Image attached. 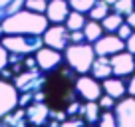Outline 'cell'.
<instances>
[{"mask_svg": "<svg viewBox=\"0 0 135 127\" xmlns=\"http://www.w3.org/2000/svg\"><path fill=\"white\" fill-rule=\"evenodd\" d=\"M2 121L8 127H30L28 115H26V107H20V105H18L16 109H12L10 113H6L4 117H2Z\"/></svg>", "mask_w": 135, "mask_h": 127, "instance_id": "obj_17", "label": "cell"}, {"mask_svg": "<svg viewBox=\"0 0 135 127\" xmlns=\"http://www.w3.org/2000/svg\"><path fill=\"white\" fill-rule=\"evenodd\" d=\"M32 101H34V93H20V97H18V105L20 107H28Z\"/></svg>", "mask_w": 135, "mask_h": 127, "instance_id": "obj_32", "label": "cell"}, {"mask_svg": "<svg viewBox=\"0 0 135 127\" xmlns=\"http://www.w3.org/2000/svg\"><path fill=\"white\" fill-rule=\"evenodd\" d=\"M84 127H97V125H84Z\"/></svg>", "mask_w": 135, "mask_h": 127, "instance_id": "obj_41", "label": "cell"}, {"mask_svg": "<svg viewBox=\"0 0 135 127\" xmlns=\"http://www.w3.org/2000/svg\"><path fill=\"white\" fill-rule=\"evenodd\" d=\"M123 22H125V16H121V14H117V12L111 10V12L101 20V26H103V30H105V34H115Z\"/></svg>", "mask_w": 135, "mask_h": 127, "instance_id": "obj_21", "label": "cell"}, {"mask_svg": "<svg viewBox=\"0 0 135 127\" xmlns=\"http://www.w3.org/2000/svg\"><path fill=\"white\" fill-rule=\"evenodd\" d=\"M101 85H103V93L111 95V97L117 99V101L127 95V81L123 80V77L111 76V77H107V80L101 81Z\"/></svg>", "mask_w": 135, "mask_h": 127, "instance_id": "obj_15", "label": "cell"}, {"mask_svg": "<svg viewBox=\"0 0 135 127\" xmlns=\"http://www.w3.org/2000/svg\"><path fill=\"white\" fill-rule=\"evenodd\" d=\"M46 74L42 70H24L22 74L14 76L12 84L16 85L18 93H36L42 89Z\"/></svg>", "mask_w": 135, "mask_h": 127, "instance_id": "obj_5", "label": "cell"}, {"mask_svg": "<svg viewBox=\"0 0 135 127\" xmlns=\"http://www.w3.org/2000/svg\"><path fill=\"white\" fill-rule=\"evenodd\" d=\"M2 36H4V32H2V24H0V38H2Z\"/></svg>", "mask_w": 135, "mask_h": 127, "instance_id": "obj_39", "label": "cell"}, {"mask_svg": "<svg viewBox=\"0 0 135 127\" xmlns=\"http://www.w3.org/2000/svg\"><path fill=\"white\" fill-rule=\"evenodd\" d=\"M105 2H107V4H109V6H113L115 2H117V0H105Z\"/></svg>", "mask_w": 135, "mask_h": 127, "instance_id": "obj_38", "label": "cell"}, {"mask_svg": "<svg viewBox=\"0 0 135 127\" xmlns=\"http://www.w3.org/2000/svg\"><path fill=\"white\" fill-rule=\"evenodd\" d=\"M24 2L26 0H0V24L8 16H12L18 10L24 8Z\"/></svg>", "mask_w": 135, "mask_h": 127, "instance_id": "obj_20", "label": "cell"}, {"mask_svg": "<svg viewBox=\"0 0 135 127\" xmlns=\"http://www.w3.org/2000/svg\"><path fill=\"white\" fill-rule=\"evenodd\" d=\"M95 2H97V0H70V6H72V10H78V12L88 14Z\"/></svg>", "mask_w": 135, "mask_h": 127, "instance_id": "obj_26", "label": "cell"}, {"mask_svg": "<svg viewBox=\"0 0 135 127\" xmlns=\"http://www.w3.org/2000/svg\"><path fill=\"white\" fill-rule=\"evenodd\" d=\"M111 10L127 18V16H129V14L135 10V0H117V2L111 6Z\"/></svg>", "mask_w": 135, "mask_h": 127, "instance_id": "obj_24", "label": "cell"}, {"mask_svg": "<svg viewBox=\"0 0 135 127\" xmlns=\"http://www.w3.org/2000/svg\"><path fill=\"white\" fill-rule=\"evenodd\" d=\"M0 42L10 54H20V56H32L44 46L42 36H32V34H12V36H2Z\"/></svg>", "mask_w": 135, "mask_h": 127, "instance_id": "obj_4", "label": "cell"}, {"mask_svg": "<svg viewBox=\"0 0 135 127\" xmlns=\"http://www.w3.org/2000/svg\"><path fill=\"white\" fill-rule=\"evenodd\" d=\"M97 103H99V107L103 111H113L115 105H117V99H113L111 95H107V93H103L99 99H97Z\"/></svg>", "mask_w": 135, "mask_h": 127, "instance_id": "obj_28", "label": "cell"}, {"mask_svg": "<svg viewBox=\"0 0 135 127\" xmlns=\"http://www.w3.org/2000/svg\"><path fill=\"white\" fill-rule=\"evenodd\" d=\"M84 34H85V42L95 44L101 36L105 34V30H103V26H101V22L89 20L88 18V22H85V26H84Z\"/></svg>", "mask_w": 135, "mask_h": 127, "instance_id": "obj_19", "label": "cell"}, {"mask_svg": "<svg viewBox=\"0 0 135 127\" xmlns=\"http://www.w3.org/2000/svg\"><path fill=\"white\" fill-rule=\"evenodd\" d=\"M48 2H50V0H48Z\"/></svg>", "mask_w": 135, "mask_h": 127, "instance_id": "obj_42", "label": "cell"}, {"mask_svg": "<svg viewBox=\"0 0 135 127\" xmlns=\"http://www.w3.org/2000/svg\"><path fill=\"white\" fill-rule=\"evenodd\" d=\"M78 95L84 101H97L103 95V85L99 80L91 76V74H81L78 76Z\"/></svg>", "mask_w": 135, "mask_h": 127, "instance_id": "obj_6", "label": "cell"}, {"mask_svg": "<svg viewBox=\"0 0 135 127\" xmlns=\"http://www.w3.org/2000/svg\"><path fill=\"white\" fill-rule=\"evenodd\" d=\"M113 111H115L119 127H135V97L133 95H125L123 99H119Z\"/></svg>", "mask_w": 135, "mask_h": 127, "instance_id": "obj_13", "label": "cell"}, {"mask_svg": "<svg viewBox=\"0 0 135 127\" xmlns=\"http://www.w3.org/2000/svg\"><path fill=\"white\" fill-rule=\"evenodd\" d=\"M127 50H129L131 54H135V32L131 34V38L127 40Z\"/></svg>", "mask_w": 135, "mask_h": 127, "instance_id": "obj_35", "label": "cell"}, {"mask_svg": "<svg viewBox=\"0 0 135 127\" xmlns=\"http://www.w3.org/2000/svg\"><path fill=\"white\" fill-rule=\"evenodd\" d=\"M85 22H88V14L78 12V10H72L64 24H66V28L70 30V32H78V30H84Z\"/></svg>", "mask_w": 135, "mask_h": 127, "instance_id": "obj_22", "label": "cell"}, {"mask_svg": "<svg viewBox=\"0 0 135 127\" xmlns=\"http://www.w3.org/2000/svg\"><path fill=\"white\" fill-rule=\"evenodd\" d=\"M133 32H135V28H133V26H131L129 22L125 20V22H123L121 26H119V30L115 32V34H117V36H119L121 40H125V42H127V40L131 38V34H133Z\"/></svg>", "mask_w": 135, "mask_h": 127, "instance_id": "obj_30", "label": "cell"}, {"mask_svg": "<svg viewBox=\"0 0 135 127\" xmlns=\"http://www.w3.org/2000/svg\"><path fill=\"white\" fill-rule=\"evenodd\" d=\"M109 12H111V6L107 4L105 0H97L95 4L91 6V10L88 12V18H89V20H97V22H101Z\"/></svg>", "mask_w": 135, "mask_h": 127, "instance_id": "obj_23", "label": "cell"}, {"mask_svg": "<svg viewBox=\"0 0 135 127\" xmlns=\"http://www.w3.org/2000/svg\"><path fill=\"white\" fill-rule=\"evenodd\" d=\"M34 56H36L38 68L42 70L44 74H48V72H52V70L60 68V66L66 62V60H64V52L54 50V48H50V46H42Z\"/></svg>", "mask_w": 135, "mask_h": 127, "instance_id": "obj_9", "label": "cell"}, {"mask_svg": "<svg viewBox=\"0 0 135 127\" xmlns=\"http://www.w3.org/2000/svg\"><path fill=\"white\" fill-rule=\"evenodd\" d=\"M46 127H60V123H58V121H52L50 125H46Z\"/></svg>", "mask_w": 135, "mask_h": 127, "instance_id": "obj_37", "label": "cell"}, {"mask_svg": "<svg viewBox=\"0 0 135 127\" xmlns=\"http://www.w3.org/2000/svg\"><path fill=\"white\" fill-rule=\"evenodd\" d=\"M88 125L85 123V119L81 117V115H74V117H66L62 123H60V127H84Z\"/></svg>", "mask_w": 135, "mask_h": 127, "instance_id": "obj_29", "label": "cell"}, {"mask_svg": "<svg viewBox=\"0 0 135 127\" xmlns=\"http://www.w3.org/2000/svg\"><path fill=\"white\" fill-rule=\"evenodd\" d=\"M125 20H127V22H129V24H131V26H133V28H135V10H133V12H131L129 16L125 18Z\"/></svg>", "mask_w": 135, "mask_h": 127, "instance_id": "obj_36", "label": "cell"}, {"mask_svg": "<svg viewBox=\"0 0 135 127\" xmlns=\"http://www.w3.org/2000/svg\"><path fill=\"white\" fill-rule=\"evenodd\" d=\"M0 127H8V125H6V123H4V121H0Z\"/></svg>", "mask_w": 135, "mask_h": 127, "instance_id": "obj_40", "label": "cell"}, {"mask_svg": "<svg viewBox=\"0 0 135 127\" xmlns=\"http://www.w3.org/2000/svg\"><path fill=\"white\" fill-rule=\"evenodd\" d=\"M93 48H95L97 56H107V58H111V56L127 50V42L121 40L117 34H103L95 44H93Z\"/></svg>", "mask_w": 135, "mask_h": 127, "instance_id": "obj_10", "label": "cell"}, {"mask_svg": "<svg viewBox=\"0 0 135 127\" xmlns=\"http://www.w3.org/2000/svg\"><path fill=\"white\" fill-rule=\"evenodd\" d=\"M111 68H113V76L117 77H129L131 74H135V54H131L129 50H123L119 54L111 56Z\"/></svg>", "mask_w": 135, "mask_h": 127, "instance_id": "obj_12", "label": "cell"}, {"mask_svg": "<svg viewBox=\"0 0 135 127\" xmlns=\"http://www.w3.org/2000/svg\"><path fill=\"white\" fill-rule=\"evenodd\" d=\"M42 38H44V46H50V48L60 50V52H64L72 44L70 30L66 28V24H50L48 30L42 34Z\"/></svg>", "mask_w": 135, "mask_h": 127, "instance_id": "obj_7", "label": "cell"}, {"mask_svg": "<svg viewBox=\"0 0 135 127\" xmlns=\"http://www.w3.org/2000/svg\"><path fill=\"white\" fill-rule=\"evenodd\" d=\"M48 26H50V20L46 18V14L22 8L2 22V32H4V36H12V34L42 36L48 30Z\"/></svg>", "mask_w": 135, "mask_h": 127, "instance_id": "obj_2", "label": "cell"}, {"mask_svg": "<svg viewBox=\"0 0 135 127\" xmlns=\"http://www.w3.org/2000/svg\"><path fill=\"white\" fill-rule=\"evenodd\" d=\"M97 127H119L115 111H101V117L97 121Z\"/></svg>", "mask_w": 135, "mask_h": 127, "instance_id": "obj_25", "label": "cell"}, {"mask_svg": "<svg viewBox=\"0 0 135 127\" xmlns=\"http://www.w3.org/2000/svg\"><path fill=\"white\" fill-rule=\"evenodd\" d=\"M8 60H10V52L4 48V44L0 42V74L8 68Z\"/></svg>", "mask_w": 135, "mask_h": 127, "instance_id": "obj_31", "label": "cell"}, {"mask_svg": "<svg viewBox=\"0 0 135 127\" xmlns=\"http://www.w3.org/2000/svg\"><path fill=\"white\" fill-rule=\"evenodd\" d=\"M70 12H72L70 0H50L46 8V18L50 20V24H64Z\"/></svg>", "mask_w": 135, "mask_h": 127, "instance_id": "obj_14", "label": "cell"}, {"mask_svg": "<svg viewBox=\"0 0 135 127\" xmlns=\"http://www.w3.org/2000/svg\"><path fill=\"white\" fill-rule=\"evenodd\" d=\"M78 76L80 74L74 72L66 62L60 68L52 70L44 77L42 93L44 101L54 113H62L68 109L70 103H74L80 95H78Z\"/></svg>", "mask_w": 135, "mask_h": 127, "instance_id": "obj_1", "label": "cell"}, {"mask_svg": "<svg viewBox=\"0 0 135 127\" xmlns=\"http://www.w3.org/2000/svg\"><path fill=\"white\" fill-rule=\"evenodd\" d=\"M18 97H20V93H18L16 85L0 77V121L6 113L18 107Z\"/></svg>", "mask_w": 135, "mask_h": 127, "instance_id": "obj_8", "label": "cell"}, {"mask_svg": "<svg viewBox=\"0 0 135 127\" xmlns=\"http://www.w3.org/2000/svg\"><path fill=\"white\" fill-rule=\"evenodd\" d=\"M89 74H91L95 80L103 81L107 80V77L113 76V68H111V60L107 58V56H97L95 62H93L91 70H89Z\"/></svg>", "mask_w": 135, "mask_h": 127, "instance_id": "obj_16", "label": "cell"}, {"mask_svg": "<svg viewBox=\"0 0 135 127\" xmlns=\"http://www.w3.org/2000/svg\"><path fill=\"white\" fill-rule=\"evenodd\" d=\"M30 127H46L52 123V109L46 105V101H32L26 107Z\"/></svg>", "mask_w": 135, "mask_h": 127, "instance_id": "obj_11", "label": "cell"}, {"mask_svg": "<svg viewBox=\"0 0 135 127\" xmlns=\"http://www.w3.org/2000/svg\"><path fill=\"white\" fill-rule=\"evenodd\" d=\"M24 8L32 10V12L46 14V8H48V0H26V2H24Z\"/></svg>", "mask_w": 135, "mask_h": 127, "instance_id": "obj_27", "label": "cell"}, {"mask_svg": "<svg viewBox=\"0 0 135 127\" xmlns=\"http://www.w3.org/2000/svg\"><path fill=\"white\" fill-rule=\"evenodd\" d=\"M97 54L93 44L89 42H81V44H70V46L64 50V60L74 72L81 74H89L93 62H95Z\"/></svg>", "mask_w": 135, "mask_h": 127, "instance_id": "obj_3", "label": "cell"}, {"mask_svg": "<svg viewBox=\"0 0 135 127\" xmlns=\"http://www.w3.org/2000/svg\"><path fill=\"white\" fill-rule=\"evenodd\" d=\"M101 107L97 101H84V109H81V117L85 119V123L88 125H97V121H99L101 117Z\"/></svg>", "mask_w": 135, "mask_h": 127, "instance_id": "obj_18", "label": "cell"}, {"mask_svg": "<svg viewBox=\"0 0 135 127\" xmlns=\"http://www.w3.org/2000/svg\"><path fill=\"white\" fill-rule=\"evenodd\" d=\"M70 40H72V44H81V42H85V34H84V30L70 32Z\"/></svg>", "mask_w": 135, "mask_h": 127, "instance_id": "obj_33", "label": "cell"}, {"mask_svg": "<svg viewBox=\"0 0 135 127\" xmlns=\"http://www.w3.org/2000/svg\"><path fill=\"white\" fill-rule=\"evenodd\" d=\"M127 95H133L135 97V74H131L127 77Z\"/></svg>", "mask_w": 135, "mask_h": 127, "instance_id": "obj_34", "label": "cell"}]
</instances>
